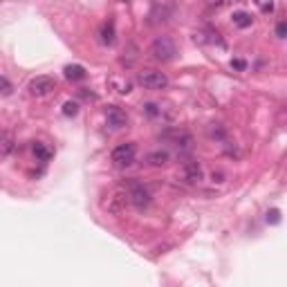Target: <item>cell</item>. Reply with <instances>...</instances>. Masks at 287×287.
<instances>
[{"label": "cell", "mask_w": 287, "mask_h": 287, "mask_svg": "<svg viewBox=\"0 0 287 287\" xmlns=\"http://www.w3.org/2000/svg\"><path fill=\"white\" fill-rule=\"evenodd\" d=\"M151 54H153V59L155 61L168 63V61L175 59L177 47H175V43H173L168 36H157V38L153 40V45H151Z\"/></svg>", "instance_id": "cell-1"}, {"label": "cell", "mask_w": 287, "mask_h": 287, "mask_svg": "<svg viewBox=\"0 0 287 287\" xmlns=\"http://www.w3.org/2000/svg\"><path fill=\"white\" fill-rule=\"evenodd\" d=\"M137 81L139 86H144L146 90H161V88L168 86V76L164 72H157V70H141L137 74Z\"/></svg>", "instance_id": "cell-2"}, {"label": "cell", "mask_w": 287, "mask_h": 287, "mask_svg": "<svg viewBox=\"0 0 287 287\" xmlns=\"http://www.w3.org/2000/svg\"><path fill=\"white\" fill-rule=\"evenodd\" d=\"M128 197H130V202L137 209H146L151 204V193L139 182H128Z\"/></svg>", "instance_id": "cell-3"}, {"label": "cell", "mask_w": 287, "mask_h": 287, "mask_svg": "<svg viewBox=\"0 0 287 287\" xmlns=\"http://www.w3.org/2000/svg\"><path fill=\"white\" fill-rule=\"evenodd\" d=\"M54 88H56V81L52 76H36V79L30 81L27 90H30L32 96H47Z\"/></svg>", "instance_id": "cell-4"}, {"label": "cell", "mask_w": 287, "mask_h": 287, "mask_svg": "<svg viewBox=\"0 0 287 287\" xmlns=\"http://www.w3.org/2000/svg\"><path fill=\"white\" fill-rule=\"evenodd\" d=\"M135 153H137V146L135 144H121L112 151V161H115L117 166H130L132 161H135Z\"/></svg>", "instance_id": "cell-5"}, {"label": "cell", "mask_w": 287, "mask_h": 287, "mask_svg": "<svg viewBox=\"0 0 287 287\" xmlns=\"http://www.w3.org/2000/svg\"><path fill=\"white\" fill-rule=\"evenodd\" d=\"M182 180L187 182V184H200L202 177H204V171H202V164L200 161H187L180 171Z\"/></svg>", "instance_id": "cell-6"}, {"label": "cell", "mask_w": 287, "mask_h": 287, "mask_svg": "<svg viewBox=\"0 0 287 287\" xmlns=\"http://www.w3.org/2000/svg\"><path fill=\"white\" fill-rule=\"evenodd\" d=\"M106 119H108V126L115 128V130H119V128H124L128 124L126 112L121 110V108H117V106L108 108V110H106Z\"/></svg>", "instance_id": "cell-7"}, {"label": "cell", "mask_w": 287, "mask_h": 287, "mask_svg": "<svg viewBox=\"0 0 287 287\" xmlns=\"http://www.w3.org/2000/svg\"><path fill=\"white\" fill-rule=\"evenodd\" d=\"M128 202H130V197H128V193H115V195L110 197V200H108V213H112V216H119L121 211H124V209H126V204Z\"/></svg>", "instance_id": "cell-8"}, {"label": "cell", "mask_w": 287, "mask_h": 287, "mask_svg": "<svg viewBox=\"0 0 287 287\" xmlns=\"http://www.w3.org/2000/svg\"><path fill=\"white\" fill-rule=\"evenodd\" d=\"M168 159H171V155H168L166 151H153L151 155L146 157L148 164H151V166H157V168H159V166H166Z\"/></svg>", "instance_id": "cell-9"}, {"label": "cell", "mask_w": 287, "mask_h": 287, "mask_svg": "<svg viewBox=\"0 0 287 287\" xmlns=\"http://www.w3.org/2000/svg\"><path fill=\"white\" fill-rule=\"evenodd\" d=\"M175 146L180 153H189L193 151V137L189 132H177L175 135Z\"/></svg>", "instance_id": "cell-10"}, {"label": "cell", "mask_w": 287, "mask_h": 287, "mask_svg": "<svg viewBox=\"0 0 287 287\" xmlns=\"http://www.w3.org/2000/svg\"><path fill=\"white\" fill-rule=\"evenodd\" d=\"M101 43L103 45H112L115 43V23L112 20H108L106 25L101 27Z\"/></svg>", "instance_id": "cell-11"}, {"label": "cell", "mask_w": 287, "mask_h": 287, "mask_svg": "<svg viewBox=\"0 0 287 287\" xmlns=\"http://www.w3.org/2000/svg\"><path fill=\"white\" fill-rule=\"evenodd\" d=\"M252 23H254V18H252V14H247V11H236V14H233V25L240 27V30L252 27Z\"/></svg>", "instance_id": "cell-12"}, {"label": "cell", "mask_w": 287, "mask_h": 287, "mask_svg": "<svg viewBox=\"0 0 287 287\" xmlns=\"http://www.w3.org/2000/svg\"><path fill=\"white\" fill-rule=\"evenodd\" d=\"M11 151H14V137H11V132H2V139H0V155L9 157Z\"/></svg>", "instance_id": "cell-13"}, {"label": "cell", "mask_w": 287, "mask_h": 287, "mask_svg": "<svg viewBox=\"0 0 287 287\" xmlns=\"http://www.w3.org/2000/svg\"><path fill=\"white\" fill-rule=\"evenodd\" d=\"M34 155H36L38 161H50L52 159V151L45 146V144H40V141L34 144Z\"/></svg>", "instance_id": "cell-14"}, {"label": "cell", "mask_w": 287, "mask_h": 287, "mask_svg": "<svg viewBox=\"0 0 287 287\" xmlns=\"http://www.w3.org/2000/svg\"><path fill=\"white\" fill-rule=\"evenodd\" d=\"M65 76L70 81H81V79H86V70L81 65H67L65 67Z\"/></svg>", "instance_id": "cell-15"}, {"label": "cell", "mask_w": 287, "mask_h": 287, "mask_svg": "<svg viewBox=\"0 0 287 287\" xmlns=\"http://www.w3.org/2000/svg\"><path fill=\"white\" fill-rule=\"evenodd\" d=\"M76 112H79V103H76V101H65V106H63V115L74 117Z\"/></svg>", "instance_id": "cell-16"}, {"label": "cell", "mask_w": 287, "mask_h": 287, "mask_svg": "<svg viewBox=\"0 0 287 287\" xmlns=\"http://www.w3.org/2000/svg\"><path fill=\"white\" fill-rule=\"evenodd\" d=\"M0 86H2V90H0V95H2V96H9V95H11V90H14L7 76H2V79H0Z\"/></svg>", "instance_id": "cell-17"}, {"label": "cell", "mask_w": 287, "mask_h": 287, "mask_svg": "<svg viewBox=\"0 0 287 287\" xmlns=\"http://www.w3.org/2000/svg\"><path fill=\"white\" fill-rule=\"evenodd\" d=\"M267 222H272V224H278V222H281V211H278V209H272V211H267Z\"/></svg>", "instance_id": "cell-18"}, {"label": "cell", "mask_w": 287, "mask_h": 287, "mask_svg": "<svg viewBox=\"0 0 287 287\" xmlns=\"http://www.w3.org/2000/svg\"><path fill=\"white\" fill-rule=\"evenodd\" d=\"M256 2H258V7H260V9L265 11V14L274 11V2H272V0H256Z\"/></svg>", "instance_id": "cell-19"}, {"label": "cell", "mask_w": 287, "mask_h": 287, "mask_svg": "<svg viewBox=\"0 0 287 287\" xmlns=\"http://www.w3.org/2000/svg\"><path fill=\"white\" fill-rule=\"evenodd\" d=\"M144 110H146L148 117H157V115H159V110H157L155 103H146V106H144Z\"/></svg>", "instance_id": "cell-20"}, {"label": "cell", "mask_w": 287, "mask_h": 287, "mask_svg": "<svg viewBox=\"0 0 287 287\" xmlns=\"http://www.w3.org/2000/svg\"><path fill=\"white\" fill-rule=\"evenodd\" d=\"M276 34L281 36V38H287V23H285V20L276 25Z\"/></svg>", "instance_id": "cell-21"}, {"label": "cell", "mask_w": 287, "mask_h": 287, "mask_svg": "<svg viewBox=\"0 0 287 287\" xmlns=\"http://www.w3.org/2000/svg\"><path fill=\"white\" fill-rule=\"evenodd\" d=\"M209 137H213V139H222V137H224V130H222V128H211V130H209Z\"/></svg>", "instance_id": "cell-22"}, {"label": "cell", "mask_w": 287, "mask_h": 287, "mask_svg": "<svg viewBox=\"0 0 287 287\" xmlns=\"http://www.w3.org/2000/svg\"><path fill=\"white\" fill-rule=\"evenodd\" d=\"M231 67H236V70H245V67H247V63H245L242 59H233L231 61Z\"/></svg>", "instance_id": "cell-23"}, {"label": "cell", "mask_w": 287, "mask_h": 287, "mask_svg": "<svg viewBox=\"0 0 287 287\" xmlns=\"http://www.w3.org/2000/svg\"><path fill=\"white\" fill-rule=\"evenodd\" d=\"M79 95L83 96V99H95V95H92V92H86V90H79Z\"/></svg>", "instance_id": "cell-24"}, {"label": "cell", "mask_w": 287, "mask_h": 287, "mask_svg": "<svg viewBox=\"0 0 287 287\" xmlns=\"http://www.w3.org/2000/svg\"><path fill=\"white\" fill-rule=\"evenodd\" d=\"M222 177H224V175H222V173H213V182H224V180H222Z\"/></svg>", "instance_id": "cell-25"}, {"label": "cell", "mask_w": 287, "mask_h": 287, "mask_svg": "<svg viewBox=\"0 0 287 287\" xmlns=\"http://www.w3.org/2000/svg\"><path fill=\"white\" fill-rule=\"evenodd\" d=\"M236 2H240V0H236Z\"/></svg>", "instance_id": "cell-26"}]
</instances>
